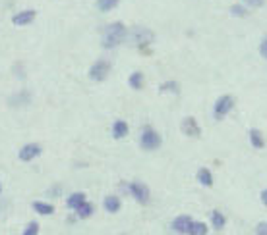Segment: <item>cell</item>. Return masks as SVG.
<instances>
[{"mask_svg":"<svg viewBox=\"0 0 267 235\" xmlns=\"http://www.w3.org/2000/svg\"><path fill=\"white\" fill-rule=\"evenodd\" d=\"M128 85L134 89V91H141L144 85H146V75L141 71H132L128 77Z\"/></svg>","mask_w":267,"mask_h":235,"instance_id":"e0dca14e","label":"cell"},{"mask_svg":"<svg viewBox=\"0 0 267 235\" xmlns=\"http://www.w3.org/2000/svg\"><path fill=\"white\" fill-rule=\"evenodd\" d=\"M259 54H261L263 60H267V37H263L261 43H259Z\"/></svg>","mask_w":267,"mask_h":235,"instance_id":"484cf974","label":"cell"},{"mask_svg":"<svg viewBox=\"0 0 267 235\" xmlns=\"http://www.w3.org/2000/svg\"><path fill=\"white\" fill-rule=\"evenodd\" d=\"M41 152H43V149H41L39 143H27V145H24V147L20 149L17 158H20L22 162H33Z\"/></svg>","mask_w":267,"mask_h":235,"instance_id":"ba28073f","label":"cell"},{"mask_svg":"<svg viewBox=\"0 0 267 235\" xmlns=\"http://www.w3.org/2000/svg\"><path fill=\"white\" fill-rule=\"evenodd\" d=\"M130 39L138 47V50L141 54H149V52H151L149 47L153 45L155 33L151 31V29L144 27V25H136V27H132V31H130Z\"/></svg>","mask_w":267,"mask_h":235,"instance_id":"7a4b0ae2","label":"cell"},{"mask_svg":"<svg viewBox=\"0 0 267 235\" xmlns=\"http://www.w3.org/2000/svg\"><path fill=\"white\" fill-rule=\"evenodd\" d=\"M120 235H126V233H120Z\"/></svg>","mask_w":267,"mask_h":235,"instance_id":"f546056e","label":"cell"},{"mask_svg":"<svg viewBox=\"0 0 267 235\" xmlns=\"http://www.w3.org/2000/svg\"><path fill=\"white\" fill-rule=\"evenodd\" d=\"M0 193H2V183H0Z\"/></svg>","mask_w":267,"mask_h":235,"instance_id":"f1b7e54d","label":"cell"},{"mask_svg":"<svg viewBox=\"0 0 267 235\" xmlns=\"http://www.w3.org/2000/svg\"><path fill=\"white\" fill-rule=\"evenodd\" d=\"M248 141H250V145L254 147V149H265V137H263V133L259 131L258 127H252L250 131H248Z\"/></svg>","mask_w":267,"mask_h":235,"instance_id":"7c38bea8","label":"cell"},{"mask_svg":"<svg viewBox=\"0 0 267 235\" xmlns=\"http://www.w3.org/2000/svg\"><path fill=\"white\" fill-rule=\"evenodd\" d=\"M248 8H261L265 4V0H242Z\"/></svg>","mask_w":267,"mask_h":235,"instance_id":"d4e9b609","label":"cell"},{"mask_svg":"<svg viewBox=\"0 0 267 235\" xmlns=\"http://www.w3.org/2000/svg\"><path fill=\"white\" fill-rule=\"evenodd\" d=\"M256 235H267V222H259L256 226Z\"/></svg>","mask_w":267,"mask_h":235,"instance_id":"4316f807","label":"cell"},{"mask_svg":"<svg viewBox=\"0 0 267 235\" xmlns=\"http://www.w3.org/2000/svg\"><path fill=\"white\" fill-rule=\"evenodd\" d=\"M111 73V62L109 60H95L93 66L89 68V79L95 83H103Z\"/></svg>","mask_w":267,"mask_h":235,"instance_id":"8992f818","label":"cell"},{"mask_svg":"<svg viewBox=\"0 0 267 235\" xmlns=\"http://www.w3.org/2000/svg\"><path fill=\"white\" fill-rule=\"evenodd\" d=\"M259 199H261V203H263V206H267V187L261 191V195H259Z\"/></svg>","mask_w":267,"mask_h":235,"instance_id":"83f0119b","label":"cell"},{"mask_svg":"<svg viewBox=\"0 0 267 235\" xmlns=\"http://www.w3.org/2000/svg\"><path fill=\"white\" fill-rule=\"evenodd\" d=\"M39 229H41L39 222H37V220H31V222L24 227L22 235H39Z\"/></svg>","mask_w":267,"mask_h":235,"instance_id":"cb8c5ba5","label":"cell"},{"mask_svg":"<svg viewBox=\"0 0 267 235\" xmlns=\"http://www.w3.org/2000/svg\"><path fill=\"white\" fill-rule=\"evenodd\" d=\"M159 91H161V93H172V94H178V93H180V87H178L176 81H172V79H170V81H165L163 85H159Z\"/></svg>","mask_w":267,"mask_h":235,"instance_id":"7402d4cb","label":"cell"},{"mask_svg":"<svg viewBox=\"0 0 267 235\" xmlns=\"http://www.w3.org/2000/svg\"><path fill=\"white\" fill-rule=\"evenodd\" d=\"M195 178H198V183L203 185V187H213V183H215L213 173H211L209 168H200L198 173H195Z\"/></svg>","mask_w":267,"mask_h":235,"instance_id":"9a60e30c","label":"cell"},{"mask_svg":"<svg viewBox=\"0 0 267 235\" xmlns=\"http://www.w3.org/2000/svg\"><path fill=\"white\" fill-rule=\"evenodd\" d=\"M87 201V197H85V193H81V191H76V193H72V195L66 199V206L68 208H72V210H78L81 204Z\"/></svg>","mask_w":267,"mask_h":235,"instance_id":"2e32d148","label":"cell"},{"mask_svg":"<svg viewBox=\"0 0 267 235\" xmlns=\"http://www.w3.org/2000/svg\"><path fill=\"white\" fill-rule=\"evenodd\" d=\"M236 104V99L233 96V94H221L217 101H215V104H213V118L217 120V122H221V120H225V118L233 112V108H235Z\"/></svg>","mask_w":267,"mask_h":235,"instance_id":"277c9868","label":"cell"},{"mask_svg":"<svg viewBox=\"0 0 267 235\" xmlns=\"http://www.w3.org/2000/svg\"><path fill=\"white\" fill-rule=\"evenodd\" d=\"M74 212H76V216H78L80 220H87V218H91V216L95 214V206H93V203L85 201V203L81 204L78 210H74Z\"/></svg>","mask_w":267,"mask_h":235,"instance_id":"d6986e66","label":"cell"},{"mask_svg":"<svg viewBox=\"0 0 267 235\" xmlns=\"http://www.w3.org/2000/svg\"><path fill=\"white\" fill-rule=\"evenodd\" d=\"M128 193L132 195V199L138 204H141V206L149 204V201H151V191H149V187H147L146 183H141V181H132V183H128Z\"/></svg>","mask_w":267,"mask_h":235,"instance_id":"5b68a950","label":"cell"},{"mask_svg":"<svg viewBox=\"0 0 267 235\" xmlns=\"http://www.w3.org/2000/svg\"><path fill=\"white\" fill-rule=\"evenodd\" d=\"M35 17H37V12H35V10H22V12H17V14L12 16V24L16 25V27H24V25L33 24Z\"/></svg>","mask_w":267,"mask_h":235,"instance_id":"30bf717a","label":"cell"},{"mask_svg":"<svg viewBox=\"0 0 267 235\" xmlns=\"http://www.w3.org/2000/svg\"><path fill=\"white\" fill-rule=\"evenodd\" d=\"M180 131L190 137V139H198L200 135H202V127L198 124V120L194 116H186L182 120V124H180Z\"/></svg>","mask_w":267,"mask_h":235,"instance_id":"52a82bcc","label":"cell"},{"mask_svg":"<svg viewBox=\"0 0 267 235\" xmlns=\"http://www.w3.org/2000/svg\"><path fill=\"white\" fill-rule=\"evenodd\" d=\"M128 133H130L128 122H124V120H116L113 124V127H111V135H113V139H116V141L128 137Z\"/></svg>","mask_w":267,"mask_h":235,"instance_id":"8fae6325","label":"cell"},{"mask_svg":"<svg viewBox=\"0 0 267 235\" xmlns=\"http://www.w3.org/2000/svg\"><path fill=\"white\" fill-rule=\"evenodd\" d=\"M103 206H105V210L109 212V214H116V212H120V208H122L120 197H116V195H106V197H105V201H103Z\"/></svg>","mask_w":267,"mask_h":235,"instance_id":"5bb4252c","label":"cell"},{"mask_svg":"<svg viewBox=\"0 0 267 235\" xmlns=\"http://www.w3.org/2000/svg\"><path fill=\"white\" fill-rule=\"evenodd\" d=\"M120 4V0H95V8L99 12H111Z\"/></svg>","mask_w":267,"mask_h":235,"instance_id":"44dd1931","label":"cell"},{"mask_svg":"<svg viewBox=\"0 0 267 235\" xmlns=\"http://www.w3.org/2000/svg\"><path fill=\"white\" fill-rule=\"evenodd\" d=\"M207 231H209L207 224H203L200 220H194L190 229H188V235H207Z\"/></svg>","mask_w":267,"mask_h":235,"instance_id":"ffe728a7","label":"cell"},{"mask_svg":"<svg viewBox=\"0 0 267 235\" xmlns=\"http://www.w3.org/2000/svg\"><path fill=\"white\" fill-rule=\"evenodd\" d=\"M31 208L37 212L39 216H50V214H55V204L43 203V201H33Z\"/></svg>","mask_w":267,"mask_h":235,"instance_id":"ac0fdd59","label":"cell"},{"mask_svg":"<svg viewBox=\"0 0 267 235\" xmlns=\"http://www.w3.org/2000/svg\"><path fill=\"white\" fill-rule=\"evenodd\" d=\"M163 145V137L159 135V131H155L151 126H146L141 129V133H139V147L147 152H151V150H157L161 149Z\"/></svg>","mask_w":267,"mask_h":235,"instance_id":"3957f363","label":"cell"},{"mask_svg":"<svg viewBox=\"0 0 267 235\" xmlns=\"http://www.w3.org/2000/svg\"><path fill=\"white\" fill-rule=\"evenodd\" d=\"M192 222H194L192 216H188V214H180V216H176V218L172 220L170 229H172L174 233L188 235V229H190V226H192Z\"/></svg>","mask_w":267,"mask_h":235,"instance_id":"9c48e42d","label":"cell"},{"mask_svg":"<svg viewBox=\"0 0 267 235\" xmlns=\"http://www.w3.org/2000/svg\"><path fill=\"white\" fill-rule=\"evenodd\" d=\"M209 220H211V227H213V229H217V231L225 229V226H227V216H225L223 212L219 210V208L211 210Z\"/></svg>","mask_w":267,"mask_h":235,"instance_id":"4fadbf2b","label":"cell"},{"mask_svg":"<svg viewBox=\"0 0 267 235\" xmlns=\"http://www.w3.org/2000/svg\"><path fill=\"white\" fill-rule=\"evenodd\" d=\"M248 12H250V10H248L246 4H233V6H230V14L235 17H246Z\"/></svg>","mask_w":267,"mask_h":235,"instance_id":"603a6c76","label":"cell"},{"mask_svg":"<svg viewBox=\"0 0 267 235\" xmlns=\"http://www.w3.org/2000/svg\"><path fill=\"white\" fill-rule=\"evenodd\" d=\"M128 37V29L122 22H113L105 27L103 31V39H101V47L106 50H113V48L120 47L122 43Z\"/></svg>","mask_w":267,"mask_h":235,"instance_id":"6da1fadb","label":"cell"}]
</instances>
